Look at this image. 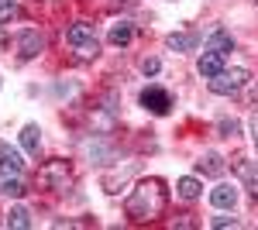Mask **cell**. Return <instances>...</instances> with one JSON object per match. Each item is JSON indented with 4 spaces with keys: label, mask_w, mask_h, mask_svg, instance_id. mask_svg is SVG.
I'll use <instances>...</instances> for the list:
<instances>
[{
    "label": "cell",
    "mask_w": 258,
    "mask_h": 230,
    "mask_svg": "<svg viewBox=\"0 0 258 230\" xmlns=\"http://www.w3.org/2000/svg\"><path fill=\"white\" fill-rule=\"evenodd\" d=\"M197 172H200V175H207V179H220V175L227 172V162H224V155L207 151V155H203V158L197 162Z\"/></svg>",
    "instance_id": "6"
},
{
    "label": "cell",
    "mask_w": 258,
    "mask_h": 230,
    "mask_svg": "<svg viewBox=\"0 0 258 230\" xmlns=\"http://www.w3.org/2000/svg\"><path fill=\"white\" fill-rule=\"evenodd\" d=\"M135 38V24L131 21H120L110 28V45H127V41Z\"/></svg>",
    "instance_id": "18"
},
{
    "label": "cell",
    "mask_w": 258,
    "mask_h": 230,
    "mask_svg": "<svg viewBox=\"0 0 258 230\" xmlns=\"http://www.w3.org/2000/svg\"><path fill=\"white\" fill-rule=\"evenodd\" d=\"M97 55H100V41L97 38L76 45V58H80V62H90V58H97Z\"/></svg>",
    "instance_id": "20"
},
{
    "label": "cell",
    "mask_w": 258,
    "mask_h": 230,
    "mask_svg": "<svg viewBox=\"0 0 258 230\" xmlns=\"http://www.w3.org/2000/svg\"><path fill=\"white\" fill-rule=\"evenodd\" d=\"M38 186L52 192H66L73 186V169H69V162H62V158H52V162H45L38 169Z\"/></svg>",
    "instance_id": "2"
},
{
    "label": "cell",
    "mask_w": 258,
    "mask_h": 230,
    "mask_svg": "<svg viewBox=\"0 0 258 230\" xmlns=\"http://www.w3.org/2000/svg\"><path fill=\"white\" fill-rule=\"evenodd\" d=\"M234 172H238V179L244 182V189L251 192V196H258V162H248V158H241L238 165H234Z\"/></svg>",
    "instance_id": "8"
},
{
    "label": "cell",
    "mask_w": 258,
    "mask_h": 230,
    "mask_svg": "<svg viewBox=\"0 0 258 230\" xmlns=\"http://www.w3.org/2000/svg\"><path fill=\"white\" fill-rule=\"evenodd\" d=\"M238 131H241V124L234 120V117H220V120H217V134L220 137H234Z\"/></svg>",
    "instance_id": "21"
},
{
    "label": "cell",
    "mask_w": 258,
    "mask_h": 230,
    "mask_svg": "<svg viewBox=\"0 0 258 230\" xmlns=\"http://www.w3.org/2000/svg\"><path fill=\"white\" fill-rule=\"evenodd\" d=\"M227 227H241L238 216H214V230H227Z\"/></svg>",
    "instance_id": "23"
},
{
    "label": "cell",
    "mask_w": 258,
    "mask_h": 230,
    "mask_svg": "<svg viewBox=\"0 0 258 230\" xmlns=\"http://www.w3.org/2000/svg\"><path fill=\"white\" fill-rule=\"evenodd\" d=\"M138 103L148 110V114H155V117H165L169 110H172V96L165 93L162 86H145L138 96Z\"/></svg>",
    "instance_id": "4"
},
{
    "label": "cell",
    "mask_w": 258,
    "mask_h": 230,
    "mask_svg": "<svg viewBox=\"0 0 258 230\" xmlns=\"http://www.w3.org/2000/svg\"><path fill=\"white\" fill-rule=\"evenodd\" d=\"M165 45H169L172 52H193V48L200 45V35L197 31H179V35H169Z\"/></svg>",
    "instance_id": "11"
},
{
    "label": "cell",
    "mask_w": 258,
    "mask_h": 230,
    "mask_svg": "<svg viewBox=\"0 0 258 230\" xmlns=\"http://www.w3.org/2000/svg\"><path fill=\"white\" fill-rule=\"evenodd\" d=\"M176 192H179V199L193 203V199L203 196V186H200V179H193V175H182V179L176 182Z\"/></svg>",
    "instance_id": "12"
},
{
    "label": "cell",
    "mask_w": 258,
    "mask_h": 230,
    "mask_svg": "<svg viewBox=\"0 0 258 230\" xmlns=\"http://www.w3.org/2000/svg\"><path fill=\"white\" fill-rule=\"evenodd\" d=\"M14 14H18V4H14V0H0V24L11 21Z\"/></svg>",
    "instance_id": "22"
},
{
    "label": "cell",
    "mask_w": 258,
    "mask_h": 230,
    "mask_svg": "<svg viewBox=\"0 0 258 230\" xmlns=\"http://www.w3.org/2000/svg\"><path fill=\"white\" fill-rule=\"evenodd\" d=\"M159 69H162L159 58H145V62H141V72H145V76H155Z\"/></svg>",
    "instance_id": "24"
},
{
    "label": "cell",
    "mask_w": 258,
    "mask_h": 230,
    "mask_svg": "<svg viewBox=\"0 0 258 230\" xmlns=\"http://www.w3.org/2000/svg\"><path fill=\"white\" fill-rule=\"evenodd\" d=\"M7 227L28 230V227H31V213L24 210V206H11V210H7Z\"/></svg>",
    "instance_id": "17"
},
{
    "label": "cell",
    "mask_w": 258,
    "mask_h": 230,
    "mask_svg": "<svg viewBox=\"0 0 258 230\" xmlns=\"http://www.w3.org/2000/svg\"><path fill=\"white\" fill-rule=\"evenodd\" d=\"M24 158H21L11 144H0V175H21Z\"/></svg>",
    "instance_id": "9"
},
{
    "label": "cell",
    "mask_w": 258,
    "mask_h": 230,
    "mask_svg": "<svg viewBox=\"0 0 258 230\" xmlns=\"http://www.w3.org/2000/svg\"><path fill=\"white\" fill-rule=\"evenodd\" d=\"M251 141H255V148H258V114L251 117Z\"/></svg>",
    "instance_id": "26"
},
{
    "label": "cell",
    "mask_w": 258,
    "mask_h": 230,
    "mask_svg": "<svg viewBox=\"0 0 258 230\" xmlns=\"http://www.w3.org/2000/svg\"><path fill=\"white\" fill-rule=\"evenodd\" d=\"M248 79H251V72L244 65H234V69H220L214 79H207V86L217 96H231V93H241L248 86Z\"/></svg>",
    "instance_id": "3"
},
{
    "label": "cell",
    "mask_w": 258,
    "mask_h": 230,
    "mask_svg": "<svg viewBox=\"0 0 258 230\" xmlns=\"http://www.w3.org/2000/svg\"><path fill=\"white\" fill-rule=\"evenodd\" d=\"M172 227H197V220H189V216H176Z\"/></svg>",
    "instance_id": "25"
},
{
    "label": "cell",
    "mask_w": 258,
    "mask_h": 230,
    "mask_svg": "<svg viewBox=\"0 0 258 230\" xmlns=\"http://www.w3.org/2000/svg\"><path fill=\"white\" fill-rule=\"evenodd\" d=\"M93 38V24H86V21H76L69 31H66V41L69 45H83V41Z\"/></svg>",
    "instance_id": "14"
},
{
    "label": "cell",
    "mask_w": 258,
    "mask_h": 230,
    "mask_svg": "<svg viewBox=\"0 0 258 230\" xmlns=\"http://www.w3.org/2000/svg\"><path fill=\"white\" fill-rule=\"evenodd\" d=\"M21 148H24L28 155H38V148H41L38 124H24V131H21Z\"/></svg>",
    "instance_id": "13"
},
{
    "label": "cell",
    "mask_w": 258,
    "mask_h": 230,
    "mask_svg": "<svg viewBox=\"0 0 258 230\" xmlns=\"http://www.w3.org/2000/svg\"><path fill=\"white\" fill-rule=\"evenodd\" d=\"M0 86H4V79H0Z\"/></svg>",
    "instance_id": "27"
},
{
    "label": "cell",
    "mask_w": 258,
    "mask_h": 230,
    "mask_svg": "<svg viewBox=\"0 0 258 230\" xmlns=\"http://www.w3.org/2000/svg\"><path fill=\"white\" fill-rule=\"evenodd\" d=\"M220 69H224V55H220V52H203V58L197 62V72L203 79H214Z\"/></svg>",
    "instance_id": "10"
},
{
    "label": "cell",
    "mask_w": 258,
    "mask_h": 230,
    "mask_svg": "<svg viewBox=\"0 0 258 230\" xmlns=\"http://www.w3.org/2000/svg\"><path fill=\"white\" fill-rule=\"evenodd\" d=\"M45 52V35L35 31V28H28V31H21L18 35V55L28 62V58H38Z\"/></svg>",
    "instance_id": "5"
},
{
    "label": "cell",
    "mask_w": 258,
    "mask_h": 230,
    "mask_svg": "<svg viewBox=\"0 0 258 230\" xmlns=\"http://www.w3.org/2000/svg\"><path fill=\"white\" fill-rule=\"evenodd\" d=\"M0 192H4V196H11V199H21V196L28 192V186L21 182L18 175H4V179H0Z\"/></svg>",
    "instance_id": "16"
},
{
    "label": "cell",
    "mask_w": 258,
    "mask_h": 230,
    "mask_svg": "<svg viewBox=\"0 0 258 230\" xmlns=\"http://www.w3.org/2000/svg\"><path fill=\"white\" fill-rule=\"evenodd\" d=\"M210 203H214L217 210H234V206H238V189L227 186V182H220V186L210 189Z\"/></svg>",
    "instance_id": "7"
},
{
    "label": "cell",
    "mask_w": 258,
    "mask_h": 230,
    "mask_svg": "<svg viewBox=\"0 0 258 230\" xmlns=\"http://www.w3.org/2000/svg\"><path fill=\"white\" fill-rule=\"evenodd\" d=\"M169 206V189H165V182L162 179H141L135 192L124 199V213H127V220H135V223H152V220H159L162 213Z\"/></svg>",
    "instance_id": "1"
},
{
    "label": "cell",
    "mask_w": 258,
    "mask_h": 230,
    "mask_svg": "<svg viewBox=\"0 0 258 230\" xmlns=\"http://www.w3.org/2000/svg\"><path fill=\"white\" fill-rule=\"evenodd\" d=\"M86 151H90V158H97V165H107V162L114 158V148H110V144H103V141H90V144H86Z\"/></svg>",
    "instance_id": "19"
},
{
    "label": "cell",
    "mask_w": 258,
    "mask_h": 230,
    "mask_svg": "<svg viewBox=\"0 0 258 230\" xmlns=\"http://www.w3.org/2000/svg\"><path fill=\"white\" fill-rule=\"evenodd\" d=\"M234 48V38L227 35V31H214L210 38H207V52H220V55H227Z\"/></svg>",
    "instance_id": "15"
}]
</instances>
